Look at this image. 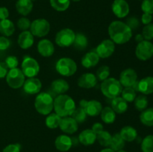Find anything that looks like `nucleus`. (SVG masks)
<instances>
[{
  "mask_svg": "<svg viewBox=\"0 0 153 152\" xmlns=\"http://www.w3.org/2000/svg\"><path fill=\"white\" fill-rule=\"evenodd\" d=\"M140 121L145 126H153V107L146 108L141 112L140 115Z\"/></svg>",
  "mask_w": 153,
  "mask_h": 152,
  "instance_id": "nucleus-30",
  "label": "nucleus"
},
{
  "mask_svg": "<svg viewBox=\"0 0 153 152\" xmlns=\"http://www.w3.org/2000/svg\"><path fill=\"white\" fill-rule=\"evenodd\" d=\"M79 105L81 107H83L85 109L87 115L89 116H98L101 113L102 110V105L97 100L87 101L85 99H82L80 101Z\"/></svg>",
  "mask_w": 153,
  "mask_h": 152,
  "instance_id": "nucleus-11",
  "label": "nucleus"
},
{
  "mask_svg": "<svg viewBox=\"0 0 153 152\" xmlns=\"http://www.w3.org/2000/svg\"><path fill=\"white\" fill-rule=\"evenodd\" d=\"M37 51L41 56L45 58L51 57L55 52V46L51 40L43 39L39 41L37 44Z\"/></svg>",
  "mask_w": 153,
  "mask_h": 152,
  "instance_id": "nucleus-19",
  "label": "nucleus"
},
{
  "mask_svg": "<svg viewBox=\"0 0 153 152\" xmlns=\"http://www.w3.org/2000/svg\"><path fill=\"white\" fill-rule=\"evenodd\" d=\"M20 149L19 144H10L3 149L2 152H20Z\"/></svg>",
  "mask_w": 153,
  "mask_h": 152,
  "instance_id": "nucleus-46",
  "label": "nucleus"
},
{
  "mask_svg": "<svg viewBox=\"0 0 153 152\" xmlns=\"http://www.w3.org/2000/svg\"><path fill=\"white\" fill-rule=\"evenodd\" d=\"M100 57L96 52H90L85 54L82 58V65L85 68L89 69L96 66L100 62Z\"/></svg>",
  "mask_w": 153,
  "mask_h": 152,
  "instance_id": "nucleus-22",
  "label": "nucleus"
},
{
  "mask_svg": "<svg viewBox=\"0 0 153 152\" xmlns=\"http://www.w3.org/2000/svg\"><path fill=\"white\" fill-rule=\"evenodd\" d=\"M25 76L22 70L19 68L11 69L8 71L6 75V81L8 86L12 89L21 88L25 82Z\"/></svg>",
  "mask_w": 153,
  "mask_h": 152,
  "instance_id": "nucleus-6",
  "label": "nucleus"
},
{
  "mask_svg": "<svg viewBox=\"0 0 153 152\" xmlns=\"http://www.w3.org/2000/svg\"><path fill=\"white\" fill-rule=\"evenodd\" d=\"M116 152H126V151H124L123 149H121V150L117 151H116Z\"/></svg>",
  "mask_w": 153,
  "mask_h": 152,
  "instance_id": "nucleus-54",
  "label": "nucleus"
},
{
  "mask_svg": "<svg viewBox=\"0 0 153 152\" xmlns=\"http://www.w3.org/2000/svg\"><path fill=\"white\" fill-rule=\"evenodd\" d=\"M97 77L94 74L91 72L82 75L78 79V86L84 89H91L97 85Z\"/></svg>",
  "mask_w": 153,
  "mask_h": 152,
  "instance_id": "nucleus-18",
  "label": "nucleus"
},
{
  "mask_svg": "<svg viewBox=\"0 0 153 152\" xmlns=\"http://www.w3.org/2000/svg\"><path fill=\"white\" fill-rule=\"evenodd\" d=\"M120 95L127 102H133L137 96V92L133 87H125L123 89Z\"/></svg>",
  "mask_w": 153,
  "mask_h": 152,
  "instance_id": "nucleus-37",
  "label": "nucleus"
},
{
  "mask_svg": "<svg viewBox=\"0 0 153 152\" xmlns=\"http://www.w3.org/2000/svg\"><path fill=\"white\" fill-rule=\"evenodd\" d=\"M31 1H35V0H31Z\"/></svg>",
  "mask_w": 153,
  "mask_h": 152,
  "instance_id": "nucleus-56",
  "label": "nucleus"
},
{
  "mask_svg": "<svg viewBox=\"0 0 153 152\" xmlns=\"http://www.w3.org/2000/svg\"><path fill=\"white\" fill-rule=\"evenodd\" d=\"M59 128L65 134H73L78 131L79 124L71 116H66L61 118Z\"/></svg>",
  "mask_w": 153,
  "mask_h": 152,
  "instance_id": "nucleus-17",
  "label": "nucleus"
},
{
  "mask_svg": "<svg viewBox=\"0 0 153 152\" xmlns=\"http://www.w3.org/2000/svg\"><path fill=\"white\" fill-rule=\"evenodd\" d=\"M6 66H7V68L11 69L17 68L18 64H19V61L16 57L15 56H8L4 61Z\"/></svg>",
  "mask_w": 153,
  "mask_h": 152,
  "instance_id": "nucleus-44",
  "label": "nucleus"
},
{
  "mask_svg": "<svg viewBox=\"0 0 153 152\" xmlns=\"http://www.w3.org/2000/svg\"><path fill=\"white\" fill-rule=\"evenodd\" d=\"M31 21L29 19L22 16V17L19 18L17 21V27L19 30L22 31H28V28L31 27Z\"/></svg>",
  "mask_w": 153,
  "mask_h": 152,
  "instance_id": "nucleus-42",
  "label": "nucleus"
},
{
  "mask_svg": "<svg viewBox=\"0 0 153 152\" xmlns=\"http://www.w3.org/2000/svg\"><path fill=\"white\" fill-rule=\"evenodd\" d=\"M111 134L105 131H102L100 134H97V140L103 147L109 148L111 142Z\"/></svg>",
  "mask_w": 153,
  "mask_h": 152,
  "instance_id": "nucleus-36",
  "label": "nucleus"
},
{
  "mask_svg": "<svg viewBox=\"0 0 153 152\" xmlns=\"http://www.w3.org/2000/svg\"><path fill=\"white\" fill-rule=\"evenodd\" d=\"M76 33L70 28H64L58 31L55 36V43L61 48L69 47L73 44Z\"/></svg>",
  "mask_w": 153,
  "mask_h": 152,
  "instance_id": "nucleus-7",
  "label": "nucleus"
},
{
  "mask_svg": "<svg viewBox=\"0 0 153 152\" xmlns=\"http://www.w3.org/2000/svg\"><path fill=\"white\" fill-rule=\"evenodd\" d=\"M9 10L5 7H0V20L8 19Z\"/></svg>",
  "mask_w": 153,
  "mask_h": 152,
  "instance_id": "nucleus-51",
  "label": "nucleus"
},
{
  "mask_svg": "<svg viewBox=\"0 0 153 152\" xmlns=\"http://www.w3.org/2000/svg\"><path fill=\"white\" fill-rule=\"evenodd\" d=\"M55 148L60 151L66 152L68 151L71 148L72 145H73V141L70 137L62 134V135L58 136L55 139Z\"/></svg>",
  "mask_w": 153,
  "mask_h": 152,
  "instance_id": "nucleus-21",
  "label": "nucleus"
},
{
  "mask_svg": "<svg viewBox=\"0 0 153 152\" xmlns=\"http://www.w3.org/2000/svg\"><path fill=\"white\" fill-rule=\"evenodd\" d=\"M76 108V103L70 95L61 94L54 99V110L61 117L71 116Z\"/></svg>",
  "mask_w": 153,
  "mask_h": 152,
  "instance_id": "nucleus-2",
  "label": "nucleus"
},
{
  "mask_svg": "<svg viewBox=\"0 0 153 152\" xmlns=\"http://www.w3.org/2000/svg\"><path fill=\"white\" fill-rule=\"evenodd\" d=\"M111 108L116 113L123 114L128 110V102L121 96H117L112 99Z\"/></svg>",
  "mask_w": 153,
  "mask_h": 152,
  "instance_id": "nucleus-25",
  "label": "nucleus"
},
{
  "mask_svg": "<svg viewBox=\"0 0 153 152\" xmlns=\"http://www.w3.org/2000/svg\"><path fill=\"white\" fill-rule=\"evenodd\" d=\"M22 87L25 93L28 95H34L40 92L42 88V83L40 79L37 77H28L25 80Z\"/></svg>",
  "mask_w": 153,
  "mask_h": 152,
  "instance_id": "nucleus-16",
  "label": "nucleus"
},
{
  "mask_svg": "<svg viewBox=\"0 0 153 152\" xmlns=\"http://www.w3.org/2000/svg\"><path fill=\"white\" fill-rule=\"evenodd\" d=\"M143 40H144V38H143V35H142V34H138L136 35L135 37V41L137 42V43H140V42H142Z\"/></svg>",
  "mask_w": 153,
  "mask_h": 152,
  "instance_id": "nucleus-52",
  "label": "nucleus"
},
{
  "mask_svg": "<svg viewBox=\"0 0 153 152\" xmlns=\"http://www.w3.org/2000/svg\"><path fill=\"white\" fill-rule=\"evenodd\" d=\"M61 118L57 113H49L45 120L46 125L50 129H55L58 128L61 122Z\"/></svg>",
  "mask_w": 153,
  "mask_h": 152,
  "instance_id": "nucleus-33",
  "label": "nucleus"
},
{
  "mask_svg": "<svg viewBox=\"0 0 153 152\" xmlns=\"http://www.w3.org/2000/svg\"><path fill=\"white\" fill-rule=\"evenodd\" d=\"M123 86L121 85L120 82L114 77H108L103 80L100 86L102 93L108 98H113L120 96Z\"/></svg>",
  "mask_w": 153,
  "mask_h": 152,
  "instance_id": "nucleus-4",
  "label": "nucleus"
},
{
  "mask_svg": "<svg viewBox=\"0 0 153 152\" xmlns=\"http://www.w3.org/2000/svg\"><path fill=\"white\" fill-rule=\"evenodd\" d=\"M142 1H143V0H142Z\"/></svg>",
  "mask_w": 153,
  "mask_h": 152,
  "instance_id": "nucleus-57",
  "label": "nucleus"
},
{
  "mask_svg": "<svg viewBox=\"0 0 153 152\" xmlns=\"http://www.w3.org/2000/svg\"><path fill=\"white\" fill-rule=\"evenodd\" d=\"M115 51V43L111 39L102 40L97 46L95 52L100 58H108L111 56Z\"/></svg>",
  "mask_w": 153,
  "mask_h": 152,
  "instance_id": "nucleus-12",
  "label": "nucleus"
},
{
  "mask_svg": "<svg viewBox=\"0 0 153 152\" xmlns=\"http://www.w3.org/2000/svg\"><path fill=\"white\" fill-rule=\"evenodd\" d=\"M142 152H153V135H148L141 142Z\"/></svg>",
  "mask_w": 153,
  "mask_h": 152,
  "instance_id": "nucleus-39",
  "label": "nucleus"
},
{
  "mask_svg": "<svg viewBox=\"0 0 153 152\" xmlns=\"http://www.w3.org/2000/svg\"><path fill=\"white\" fill-rule=\"evenodd\" d=\"M8 72V68L4 62H0V78L6 77Z\"/></svg>",
  "mask_w": 153,
  "mask_h": 152,
  "instance_id": "nucleus-49",
  "label": "nucleus"
},
{
  "mask_svg": "<svg viewBox=\"0 0 153 152\" xmlns=\"http://www.w3.org/2000/svg\"><path fill=\"white\" fill-rule=\"evenodd\" d=\"M119 81L124 87H132L133 85L137 81V72L134 69H126L120 75Z\"/></svg>",
  "mask_w": 153,
  "mask_h": 152,
  "instance_id": "nucleus-14",
  "label": "nucleus"
},
{
  "mask_svg": "<svg viewBox=\"0 0 153 152\" xmlns=\"http://www.w3.org/2000/svg\"><path fill=\"white\" fill-rule=\"evenodd\" d=\"M16 9L18 13L25 16L29 14L33 9V1L31 0H17Z\"/></svg>",
  "mask_w": 153,
  "mask_h": 152,
  "instance_id": "nucleus-24",
  "label": "nucleus"
},
{
  "mask_svg": "<svg viewBox=\"0 0 153 152\" xmlns=\"http://www.w3.org/2000/svg\"><path fill=\"white\" fill-rule=\"evenodd\" d=\"M91 130H92L96 134H100V132H102V131H104V127H103L102 124H101L100 122H96V123H94V125H93Z\"/></svg>",
  "mask_w": 153,
  "mask_h": 152,
  "instance_id": "nucleus-50",
  "label": "nucleus"
},
{
  "mask_svg": "<svg viewBox=\"0 0 153 152\" xmlns=\"http://www.w3.org/2000/svg\"><path fill=\"white\" fill-rule=\"evenodd\" d=\"M97 140V134L91 129L84 130L79 134V141L81 144L85 146L91 145Z\"/></svg>",
  "mask_w": 153,
  "mask_h": 152,
  "instance_id": "nucleus-23",
  "label": "nucleus"
},
{
  "mask_svg": "<svg viewBox=\"0 0 153 152\" xmlns=\"http://www.w3.org/2000/svg\"><path fill=\"white\" fill-rule=\"evenodd\" d=\"M21 68L25 77H34L40 72V65L38 62L31 57H25L21 64Z\"/></svg>",
  "mask_w": 153,
  "mask_h": 152,
  "instance_id": "nucleus-10",
  "label": "nucleus"
},
{
  "mask_svg": "<svg viewBox=\"0 0 153 152\" xmlns=\"http://www.w3.org/2000/svg\"><path fill=\"white\" fill-rule=\"evenodd\" d=\"M128 27L131 29V31H134V30L137 29L139 26H140V21L135 16H131V17L128 18L126 22Z\"/></svg>",
  "mask_w": 153,
  "mask_h": 152,
  "instance_id": "nucleus-45",
  "label": "nucleus"
},
{
  "mask_svg": "<svg viewBox=\"0 0 153 152\" xmlns=\"http://www.w3.org/2000/svg\"><path fill=\"white\" fill-rule=\"evenodd\" d=\"M135 55L140 61H146L153 56V43L148 40H143L137 43L135 49Z\"/></svg>",
  "mask_w": 153,
  "mask_h": 152,
  "instance_id": "nucleus-9",
  "label": "nucleus"
},
{
  "mask_svg": "<svg viewBox=\"0 0 153 152\" xmlns=\"http://www.w3.org/2000/svg\"><path fill=\"white\" fill-rule=\"evenodd\" d=\"M100 152H115V151L112 150L111 148H106L102 150Z\"/></svg>",
  "mask_w": 153,
  "mask_h": 152,
  "instance_id": "nucleus-53",
  "label": "nucleus"
},
{
  "mask_svg": "<svg viewBox=\"0 0 153 152\" xmlns=\"http://www.w3.org/2000/svg\"><path fill=\"white\" fill-rule=\"evenodd\" d=\"M131 28L126 22L122 21H113L108 26V34L110 39L114 43L123 45L128 43L132 37Z\"/></svg>",
  "mask_w": 153,
  "mask_h": 152,
  "instance_id": "nucleus-1",
  "label": "nucleus"
},
{
  "mask_svg": "<svg viewBox=\"0 0 153 152\" xmlns=\"http://www.w3.org/2000/svg\"><path fill=\"white\" fill-rule=\"evenodd\" d=\"M10 40L4 36L0 37V50H6L10 46Z\"/></svg>",
  "mask_w": 153,
  "mask_h": 152,
  "instance_id": "nucleus-47",
  "label": "nucleus"
},
{
  "mask_svg": "<svg viewBox=\"0 0 153 152\" xmlns=\"http://www.w3.org/2000/svg\"><path fill=\"white\" fill-rule=\"evenodd\" d=\"M101 119L105 124H112L116 119V113L111 107H105L102 108L101 113Z\"/></svg>",
  "mask_w": 153,
  "mask_h": 152,
  "instance_id": "nucleus-29",
  "label": "nucleus"
},
{
  "mask_svg": "<svg viewBox=\"0 0 153 152\" xmlns=\"http://www.w3.org/2000/svg\"><path fill=\"white\" fill-rule=\"evenodd\" d=\"M34 107L40 114L43 116L49 115L54 109L53 98L47 92H40L37 94L34 101Z\"/></svg>",
  "mask_w": 153,
  "mask_h": 152,
  "instance_id": "nucleus-3",
  "label": "nucleus"
},
{
  "mask_svg": "<svg viewBox=\"0 0 153 152\" xmlns=\"http://www.w3.org/2000/svg\"><path fill=\"white\" fill-rule=\"evenodd\" d=\"M55 69L61 75L70 77L76 72L78 66L76 63L71 58H62L56 63Z\"/></svg>",
  "mask_w": 153,
  "mask_h": 152,
  "instance_id": "nucleus-5",
  "label": "nucleus"
},
{
  "mask_svg": "<svg viewBox=\"0 0 153 152\" xmlns=\"http://www.w3.org/2000/svg\"><path fill=\"white\" fill-rule=\"evenodd\" d=\"M51 6L58 12L67 10L70 5V0H49Z\"/></svg>",
  "mask_w": 153,
  "mask_h": 152,
  "instance_id": "nucleus-34",
  "label": "nucleus"
},
{
  "mask_svg": "<svg viewBox=\"0 0 153 152\" xmlns=\"http://www.w3.org/2000/svg\"><path fill=\"white\" fill-rule=\"evenodd\" d=\"M110 68L108 66H102L97 69V80L103 81L105 79L108 78L110 75Z\"/></svg>",
  "mask_w": 153,
  "mask_h": 152,
  "instance_id": "nucleus-40",
  "label": "nucleus"
},
{
  "mask_svg": "<svg viewBox=\"0 0 153 152\" xmlns=\"http://www.w3.org/2000/svg\"><path fill=\"white\" fill-rule=\"evenodd\" d=\"M141 10L143 13L153 14V0H143Z\"/></svg>",
  "mask_w": 153,
  "mask_h": 152,
  "instance_id": "nucleus-43",
  "label": "nucleus"
},
{
  "mask_svg": "<svg viewBox=\"0 0 153 152\" xmlns=\"http://www.w3.org/2000/svg\"><path fill=\"white\" fill-rule=\"evenodd\" d=\"M134 90L140 92L143 95H147L153 93V77L147 76L138 81L137 80L132 86Z\"/></svg>",
  "mask_w": 153,
  "mask_h": 152,
  "instance_id": "nucleus-13",
  "label": "nucleus"
},
{
  "mask_svg": "<svg viewBox=\"0 0 153 152\" xmlns=\"http://www.w3.org/2000/svg\"><path fill=\"white\" fill-rule=\"evenodd\" d=\"M34 42V36L30 31H24L18 37V45L22 49H28L33 46Z\"/></svg>",
  "mask_w": 153,
  "mask_h": 152,
  "instance_id": "nucleus-20",
  "label": "nucleus"
},
{
  "mask_svg": "<svg viewBox=\"0 0 153 152\" xmlns=\"http://www.w3.org/2000/svg\"><path fill=\"white\" fill-rule=\"evenodd\" d=\"M114 14L118 18H124L129 13L130 7L126 0H114L111 5Z\"/></svg>",
  "mask_w": 153,
  "mask_h": 152,
  "instance_id": "nucleus-15",
  "label": "nucleus"
},
{
  "mask_svg": "<svg viewBox=\"0 0 153 152\" xmlns=\"http://www.w3.org/2000/svg\"><path fill=\"white\" fill-rule=\"evenodd\" d=\"M88 44V40L86 36L82 33L76 34V38L73 42V46L75 49L78 50H84L87 48Z\"/></svg>",
  "mask_w": 153,
  "mask_h": 152,
  "instance_id": "nucleus-31",
  "label": "nucleus"
},
{
  "mask_svg": "<svg viewBox=\"0 0 153 152\" xmlns=\"http://www.w3.org/2000/svg\"><path fill=\"white\" fill-rule=\"evenodd\" d=\"M152 19H153L152 15L149 14V13H143V15L141 16V22L144 25L152 23Z\"/></svg>",
  "mask_w": 153,
  "mask_h": 152,
  "instance_id": "nucleus-48",
  "label": "nucleus"
},
{
  "mask_svg": "<svg viewBox=\"0 0 153 152\" xmlns=\"http://www.w3.org/2000/svg\"><path fill=\"white\" fill-rule=\"evenodd\" d=\"M87 116H88V115H87L85 109L81 107L75 109L74 112L71 115V117H73L78 124L85 122L87 119Z\"/></svg>",
  "mask_w": 153,
  "mask_h": 152,
  "instance_id": "nucleus-38",
  "label": "nucleus"
},
{
  "mask_svg": "<svg viewBox=\"0 0 153 152\" xmlns=\"http://www.w3.org/2000/svg\"><path fill=\"white\" fill-rule=\"evenodd\" d=\"M50 31V24L45 19H37L31 22L30 31L34 37H43Z\"/></svg>",
  "mask_w": 153,
  "mask_h": 152,
  "instance_id": "nucleus-8",
  "label": "nucleus"
},
{
  "mask_svg": "<svg viewBox=\"0 0 153 152\" xmlns=\"http://www.w3.org/2000/svg\"><path fill=\"white\" fill-rule=\"evenodd\" d=\"M133 102H134V107H135L136 110L140 112H142L145 109L147 108L148 104H149L147 97H146V95H143V94L137 95Z\"/></svg>",
  "mask_w": 153,
  "mask_h": 152,
  "instance_id": "nucleus-35",
  "label": "nucleus"
},
{
  "mask_svg": "<svg viewBox=\"0 0 153 152\" xmlns=\"http://www.w3.org/2000/svg\"><path fill=\"white\" fill-rule=\"evenodd\" d=\"M125 140L121 137L120 134H115L112 136L111 142L109 148L116 152L121 149H123L124 146H125Z\"/></svg>",
  "mask_w": 153,
  "mask_h": 152,
  "instance_id": "nucleus-32",
  "label": "nucleus"
},
{
  "mask_svg": "<svg viewBox=\"0 0 153 152\" xmlns=\"http://www.w3.org/2000/svg\"><path fill=\"white\" fill-rule=\"evenodd\" d=\"M15 26L13 22L8 19L0 20V34L4 37H10L14 33Z\"/></svg>",
  "mask_w": 153,
  "mask_h": 152,
  "instance_id": "nucleus-27",
  "label": "nucleus"
},
{
  "mask_svg": "<svg viewBox=\"0 0 153 152\" xmlns=\"http://www.w3.org/2000/svg\"><path fill=\"white\" fill-rule=\"evenodd\" d=\"M142 35L145 40L151 41L153 39V23L144 25L142 30Z\"/></svg>",
  "mask_w": 153,
  "mask_h": 152,
  "instance_id": "nucleus-41",
  "label": "nucleus"
},
{
  "mask_svg": "<svg viewBox=\"0 0 153 152\" xmlns=\"http://www.w3.org/2000/svg\"><path fill=\"white\" fill-rule=\"evenodd\" d=\"M120 135L125 142H133L137 137V131L131 126H125L121 129Z\"/></svg>",
  "mask_w": 153,
  "mask_h": 152,
  "instance_id": "nucleus-28",
  "label": "nucleus"
},
{
  "mask_svg": "<svg viewBox=\"0 0 153 152\" xmlns=\"http://www.w3.org/2000/svg\"><path fill=\"white\" fill-rule=\"evenodd\" d=\"M72 1H81V0H72Z\"/></svg>",
  "mask_w": 153,
  "mask_h": 152,
  "instance_id": "nucleus-55",
  "label": "nucleus"
},
{
  "mask_svg": "<svg viewBox=\"0 0 153 152\" xmlns=\"http://www.w3.org/2000/svg\"><path fill=\"white\" fill-rule=\"evenodd\" d=\"M51 88L55 93L58 94V95H61L68 91V89H70V85L67 80L59 78L52 81V84H51Z\"/></svg>",
  "mask_w": 153,
  "mask_h": 152,
  "instance_id": "nucleus-26",
  "label": "nucleus"
}]
</instances>
